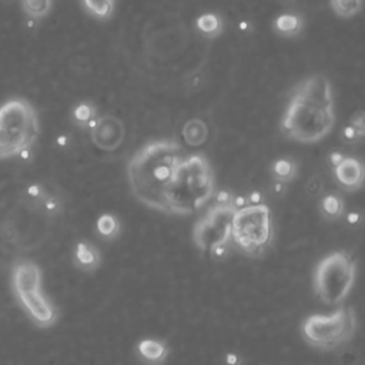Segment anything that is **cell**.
Wrapping results in <instances>:
<instances>
[{"mask_svg":"<svg viewBox=\"0 0 365 365\" xmlns=\"http://www.w3.org/2000/svg\"><path fill=\"white\" fill-rule=\"evenodd\" d=\"M38 135V115L27 98L13 97L0 104V160L31 148Z\"/></svg>","mask_w":365,"mask_h":365,"instance_id":"cell-4","label":"cell"},{"mask_svg":"<svg viewBox=\"0 0 365 365\" xmlns=\"http://www.w3.org/2000/svg\"><path fill=\"white\" fill-rule=\"evenodd\" d=\"M26 194H27V198H29V202L33 205V207H41L44 198L47 197V191L43 188V185L40 184H31L27 187L26 190Z\"/></svg>","mask_w":365,"mask_h":365,"instance_id":"cell-24","label":"cell"},{"mask_svg":"<svg viewBox=\"0 0 365 365\" xmlns=\"http://www.w3.org/2000/svg\"><path fill=\"white\" fill-rule=\"evenodd\" d=\"M274 29L282 36H297L302 29V20L295 14H281L275 19Z\"/></svg>","mask_w":365,"mask_h":365,"instance_id":"cell-15","label":"cell"},{"mask_svg":"<svg viewBox=\"0 0 365 365\" xmlns=\"http://www.w3.org/2000/svg\"><path fill=\"white\" fill-rule=\"evenodd\" d=\"M332 10L339 17H352L361 11L362 0H329Z\"/></svg>","mask_w":365,"mask_h":365,"instance_id":"cell-22","label":"cell"},{"mask_svg":"<svg viewBox=\"0 0 365 365\" xmlns=\"http://www.w3.org/2000/svg\"><path fill=\"white\" fill-rule=\"evenodd\" d=\"M6 1H11V0H6Z\"/></svg>","mask_w":365,"mask_h":365,"instance_id":"cell-30","label":"cell"},{"mask_svg":"<svg viewBox=\"0 0 365 365\" xmlns=\"http://www.w3.org/2000/svg\"><path fill=\"white\" fill-rule=\"evenodd\" d=\"M36 21H37V20H34V19L29 17V19H27V21H26V26H27L29 29H33V27L36 26Z\"/></svg>","mask_w":365,"mask_h":365,"instance_id":"cell-28","label":"cell"},{"mask_svg":"<svg viewBox=\"0 0 365 365\" xmlns=\"http://www.w3.org/2000/svg\"><path fill=\"white\" fill-rule=\"evenodd\" d=\"M88 127L93 144L103 151L117 150L125 138L124 123L113 114H104L98 118H93L88 123Z\"/></svg>","mask_w":365,"mask_h":365,"instance_id":"cell-10","label":"cell"},{"mask_svg":"<svg viewBox=\"0 0 365 365\" xmlns=\"http://www.w3.org/2000/svg\"><path fill=\"white\" fill-rule=\"evenodd\" d=\"M74 264L81 271H94L101 262L100 251L87 241H80L74 248Z\"/></svg>","mask_w":365,"mask_h":365,"instance_id":"cell-13","label":"cell"},{"mask_svg":"<svg viewBox=\"0 0 365 365\" xmlns=\"http://www.w3.org/2000/svg\"><path fill=\"white\" fill-rule=\"evenodd\" d=\"M208 127L200 118H191L182 125V138L191 147H198L207 141Z\"/></svg>","mask_w":365,"mask_h":365,"instance_id":"cell-14","label":"cell"},{"mask_svg":"<svg viewBox=\"0 0 365 365\" xmlns=\"http://www.w3.org/2000/svg\"><path fill=\"white\" fill-rule=\"evenodd\" d=\"M355 282V261L345 251L325 255L315 267L314 291L327 305L342 302Z\"/></svg>","mask_w":365,"mask_h":365,"instance_id":"cell-8","label":"cell"},{"mask_svg":"<svg viewBox=\"0 0 365 365\" xmlns=\"http://www.w3.org/2000/svg\"><path fill=\"white\" fill-rule=\"evenodd\" d=\"M96 227H97L98 235L104 240H113L120 232V222H118L117 217H114L113 214H103L97 220Z\"/></svg>","mask_w":365,"mask_h":365,"instance_id":"cell-19","label":"cell"},{"mask_svg":"<svg viewBox=\"0 0 365 365\" xmlns=\"http://www.w3.org/2000/svg\"><path fill=\"white\" fill-rule=\"evenodd\" d=\"M361 135H364L365 133V123H364V114L362 113H358L355 114L352 118H351V123H349Z\"/></svg>","mask_w":365,"mask_h":365,"instance_id":"cell-26","label":"cell"},{"mask_svg":"<svg viewBox=\"0 0 365 365\" xmlns=\"http://www.w3.org/2000/svg\"><path fill=\"white\" fill-rule=\"evenodd\" d=\"M86 10L100 20H107L114 11V0H83Z\"/></svg>","mask_w":365,"mask_h":365,"instance_id":"cell-20","label":"cell"},{"mask_svg":"<svg viewBox=\"0 0 365 365\" xmlns=\"http://www.w3.org/2000/svg\"><path fill=\"white\" fill-rule=\"evenodd\" d=\"M237 200L221 191L215 202L195 222L192 228V241L198 250L210 252L212 257H224L231 241L232 215L237 210Z\"/></svg>","mask_w":365,"mask_h":365,"instance_id":"cell-5","label":"cell"},{"mask_svg":"<svg viewBox=\"0 0 365 365\" xmlns=\"http://www.w3.org/2000/svg\"><path fill=\"white\" fill-rule=\"evenodd\" d=\"M57 143H58L60 145H64V144H66V137H64V135H60V137L57 138Z\"/></svg>","mask_w":365,"mask_h":365,"instance_id":"cell-29","label":"cell"},{"mask_svg":"<svg viewBox=\"0 0 365 365\" xmlns=\"http://www.w3.org/2000/svg\"><path fill=\"white\" fill-rule=\"evenodd\" d=\"M231 240L248 255L264 252L272 241L269 208L264 202L237 207L232 215Z\"/></svg>","mask_w":365,"mask_h":365,"instance_id":"cell-7","label":"cell"},{"mask_svg":"<svg viewBox=\"0 0 365 365\" xmlns=\"http://www.w3.org/2000/svg\"><path fill=\"white\" fill-rule=\"evenodd\" d=\"M297 174V165L289 158H279L272 164V175L279 182L291 181Z\"/></svg>","mask_w":365,"mask_h":365,"instance_id":"cell-21","label":"cell"},{"mask_svg":"<svg viewBox=\"0 0 365 365\" xmlns=\"http://www.w3.org/2000/svg\"><path fill=\"white\" fill-rule=\"evenodd\" d=\"M41 208L44 210V212H47L48 215H56L57 212H60L61 210V202L57 197L54 195H50L47 194V197L44 198L43 204H41Z\"/></svg>","mask_w":365,"mask_h":365,"instance_id":"cell-25","label":"cell"},{"mask_svg":"<svg viewBox=\"0 0 365 365\" xmlns=\"http://www.w3.org/2000/svg\"><path fill=\"white\" fill-rule=\"evenodd\" d=\"M344 137H345V140H348V141H355V140H358V138H362V135H361L351 124H348V125L345 127V130H344Z\"/></svg>","mask_w":365,"mask_h":365,"instance_id":"cell-27","label":"cell"},{"mask_svg":"<svg viewBox=\"0 0 365 365\" xmlns=\"http://www.w3.org/2000/svg\"><path fill=\"white\" fill-rule=\"evenodd\" d=\"M137 354L144 362L150 365H160L168 356V348L163 341L145 338L138 342Z\"/></svg>","mask_w":365,"mask_h":365,"instance_id":"cell-12","label":"cell"},{"mask_svg":"<svg viewBox=\"0 0 365 365\" xmlns=\"http://www.w3.org/2000/svg\"><path fill=\"white\" fill-rule=\"evenodd\" d=\"M195 26L201 33L210 37H215L222 31V20L220 19L218 14H214V13L201 14L197 19Z\"/></svg>","mask_w":365,"mask_h":365,"instance_id":"cell-17","label":"cell"},{"mask_svg":"<svg viewBox=\"0 0 365 365\" xmlns=\"http://www.w3.org/2000/svg\"><path fill=\"white\" fill-rule=\"evenodd\" d=\"M94 115H96V108L91 103H80L73 110V118L81 127L88 125V123L94 118Z\"/></svg>","mask_w":365,"mask_h":365,"instance_id":"cell-23","label":"cell"},{"mask_svg":"<svg viewBox=\"0 0 365 365\" xmlns=\"http://www.w3.org/2000/svg\"><path fill=\"white\" fill-rule=\"evenodd\" d=\"M334 165L335 178L341 187H344L346 191H355L362 187L365 173L359 160L342 155Z\"/></svg>","mask_w":365,"mask_h":365,"instance_id":"cell-11","label":"cell"},{"mask_svg":"<svg viewBox=\"0 0 365 365\" xmlns=\"http://www.w3.org/2000/svg\"><path fill=\"white\" fill-rule=\"evenodd\" d=\"M11 285L20 307L38 327H50L57 309L41 289V271L33 261H17L11 271Z\"/></svg>","mask_w":365,"mask_h":365,"instance_id":"cell-6","label":"cell"},{"mask_svg":"<svg viewBox=\"0 0 365 365\" xmlns=\"http://www.w3.org/2000/svg\"><path fill=\"white\" fill-rule=\"evenodd\" d=\"M182 157L181 144L173 138L153 140L138 148L127 165L133 195L144 205L164 212L163 192Z\"/></svg>","mask_w":365,"mask_h":365,"instance_id":"cell-2","label":"cell"},{"mask_svg":"<svg viewBox=\"0 0 365 365\" xmlns=\"http://www.w3.org/2000/svg\"><path fill=\"white\" fill-rule=\"evenodd\" d=\"M319 210L327 220H338L344 214V201L335 194H328L321 200Z\"/></svg>","mask_w":365,"mask_h":365,"instance_id":"cell-16","label":"cell"},{"mask_svg":"<svg viewBox=\"0 0 365 365\" xmlns=\"http://www.w3.org/2000/svg\"><path fill=\"white\" fill-rule=\"evenodd\" d=\"M20 4L29 17L40 20L51 11L53 0H20Z\"/></svg>","mask_w":365,"mask_h":365,"instance_id":"cell-18","label":"cell"},{"mask_svg":"<svg viewBox=\"0 0 365 365\" xmlns=\"http://www.w3.org/2000/svg\"><path fill=\"white\" fill-rule=\"evenodd\" d=\"M304 341L318 349L329 351L348 342L356 329V315L352 307H341L329 315H309L301 324Z\"/></svg>","mask_w":365,"mask_h":365,"instance_id":"cell-9","label":"cell"},{"mask_svg":"<svg viewBox=\"0 0 365 365\" xmlns=\"http://www.w3.org/2000/svg\"><path fill=\"white\" fill-rule=\"evenodd\" d=\"M215 177L210 161L202 154L182 157L177 164L164 192V212L190 215L211 200Z\"/></svg>","mask_w":365,"mask_h":365,"instance_id":"cell-3","label":"cell"},{"mask_svg":"<svg viewBox=\"0 0 365 365\" xmlns=\"http://www.w3.org/2000/svg\"><path fill=\"white\" fill-rule=\"evenodd\" d=\"M335 125L334 91L324 74L301 80L292 90L281 120L284 135L302 144L324 140Z\"/></svg>","mask_w":365,"mask_h":365,"instance_id":"cell-1","label":"cell"}]
</instances>
